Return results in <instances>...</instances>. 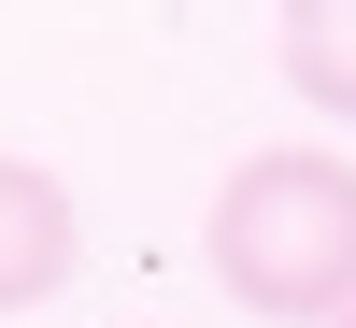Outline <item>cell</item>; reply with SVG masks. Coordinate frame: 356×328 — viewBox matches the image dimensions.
I'll return each mask as SVG.
<instances>
[{
  "label": "cell",
  "mask_w": 356,
  "mask_h": 328,
  "mask_svg": "<svg viewBox=\"0 0 356 328\" xmlns=\"http://www.w3.org/2000/svg\"><path fill=\"white\" fill-rule=\"evenodd\" d=\"M214 286L243 314L285 328H342L356 314V157L342 143H257L214 186Z\"/></svg>",
  "instance_id": "obj_1"
},
{
  "label": "cell",
  "mask_w": 356,
  "mask_h": 328,
  "mask_svg": "<svg viewBox=\"0 0 356 328\" xmlns=\"http://www.w3.org/2000/svg\"><path fill=\"white\" fill-rule=\"evenodd\" d=\"M285 86L328 129H356V0H285Z\"/></svg>",
  "instance_id": "obj_3"
},
{
  "label": "cell",
  "mask_w": 356,
  "mask_h": 328,
  "mask_svg": "<svg viewBox=\"0 0 356 328\" xmlns=\"http://www.w3.org/2000/svg\"><path fill=\"white\" fill-rule=\"evenodd\" d=\"M342 328H356V314H342Z\"/></svg>",
  "instance_id": "obj_4"
},
{
  "label": "cell",
  "mask_w": 356,
  "mask_h": 328,
  "mask_svg": "<svg viewBox=\"0 0 356 328\" xmlns=\"http://www.w3.org/2000/svg\"><path fill=\"white\" fill-rule=\"evenodd\" d=\"M72 257H86V214H72V186H57L43 157H0V314L57 300V286H72Z\"/></svg>",
  "instance_id": "obj_2"
}]
</instances>
